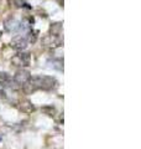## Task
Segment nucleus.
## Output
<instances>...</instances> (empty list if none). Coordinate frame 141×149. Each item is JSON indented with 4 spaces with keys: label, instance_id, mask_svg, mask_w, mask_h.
Segmentation results:
<instances>
[{
    "label": "nucleus",
    "instance_id": "nucleus-1",
    "mask_svg": "<svg viewBox=\"0 0 141 149\" xmlns=\"http://www.w3.org/2000/svg\"><path fill=\"white\" fill-rule=\"evenodd\" d=\"M26 86H30L31 91H53L58 87V81L52 76H34Z\"/></svg>",
    "mask_w": 141,
    "mask_h": 149
},
{
    "label": "nucleus",
    "instance_id": "nucleus-2",
    "mask_svg": "<svg viewBox=\"0 0 141 149\" xmlns=\"http://www.w3.org/2000/svg\"><path fill=\"white\" fill-rule=\"evenodd\" d=\"M31 63V55L29 52H19L11 57V65L15 67H27Z\"/></svg>",
    "mask_w": 141,
    "mask_h": 149
},
{
    "label": "nucleus",
    "instance_id": "nucleus-3",
    "mask_svg": "<svg viewBox=\"0 0 141 149\" xmlns=\"http://www.w3.org/2000/svg\"><path fill=\"white\" fill-rule=\"evenodd\" d=\"M31 77H32V74L30 73V71H27V70H25V68H20V70H17L15 74H14L12 81L19 86L25 87L27 83L30 82Z\"/></svg>",
    "mask_w": 141,
    "mask_h": 149
},
{
    "label": "nucleus",
    "instance_id": "nucleus-4",
    "mask_svg": "<svg viewBox=\"0 0 141 149\" xmlns=\"http://www.w3.org/2000/svg\"><path fill=\"white\" fill-rule=\"evenodd\" d=\"M4 27H5V30L8 32H10V34H16V32H20L21 30L25 29V26H24L22 22L19 21L15 17H9L8 20H5Z\"/></svg>",
    "mask_w": 141,
    "mask_h": 149
},
{
    "label": "nucleus",
    "instance_id": "nucleus-5",
    "mask_svg": "<svg viewBox=\"0 0 141 149\" xmlns=\"http://www.w3.org/2000/svg\"><path fill=\"white\" fill-rule=\"evenodd\" d=\"M27 45H29L27 35H17L15 37H12L11 40V47L19 51H24L27 47Z\"/></svg>",
    "mask_w": 141,
    "mask_h": 149
},
{
    "label": "nucleus",
    "instance_id": "nucleus-6",
    "mask_svg": "<svg viewBox=\"0 0 141 149\" xmlns=\"http://www.w3.org/2000/svg\"><path fill=\"white\" fill-rule=\"evenodd\" d=\"M63 41L61 40L59 36H56V35H47L45 36L44 39H42V44H44V46H46V47H58V46L62 45Z\"/></svg>",
    "mask_w": 141,
    "mask_h": 149
},
{
    "label": "nucleus",
    "instance_id": "nucleus-7",
    "mask_svg": "<svg viewBox=\"0 0 141 149\" xmlns=\"http://www.w3.org/2000/svg\"><path fill=\"white\" fill-rule=\"evenodd\" d=\"M12 85V77L8 72L0 71V86L3 87H10Z\"/></svg>",
    "mask_w": 141,
    "mask_h": 149
},
{
    "label": "nucleus",
    "instance_id": "nucleus-8",
    "mask_svg": "<svg viewBox=\"0 0 141 149\" xmlns=\"http://www.w3.org/2000/svg\"><path fill=\"white\" fill-rule=\"evenodd\" d=\"M19 107H20V109L22 112H25V113H31V112L35 109L34 104H32L29 100H22L20 102V106H19Z\"/></svg>",
    "mask_w": 141,
    "mask_h": 149
},
{
    "label": "nucleus",
    "instance_id": "nucleus-9",
    "mask_svg": "<svg viewBox=\"0 0 141 149\" xmlns=\"http://www.w3.org/2000/svg\"><path fill=\"white\" fill-rule=\"evenodd\" d=\"M48 65L51 68H55V70H58V71H63V60L61 58H53L52 61H48Z\"/></svg>",
    "mask_w": 141,
    "mask_h": 149
},
{
    "label": "nucleus",
    "instance_id": "nucleus-10",
    "mask_svg": "<svg viewBox=\"0 0 141 149\" xmlns=\"http://www.w3.org/2000/svg\"><path fill=\"white\" fill-rule=\"evenodd\" d=\"M50 31H51V35L59 36L61 32H62V24H61V22H55V24L51 25Z\"/></svg>",
    "mask_w": 141,
    "mask_h": 149
},
{
    "label": "nucleus",
    "instance_id": "nucleus-11",
    "mask_svg": "<svg viewBox=\"0 0 141 149\" xmlns=\"http://www.w3.org/2000/svg\"><path fill=\"white\" fill-rule=\"evenodd\" d=\"M12 4L20 9H31V5L25 0H12Z\"/></svg>",
    "mask_w": 141,
    "mask_h": 149
},
{
    "label": "nucleus",
    "instance_id": "nucleus-12",
    "mask_svg": "<svg viewBox=\"0 0 141 149\" xmlns=\"http://www.w3.org/2000/svg\"><path fill=\"white\" fill-rule=\"evenodd\" d=\"M42 111H44L46 114H48V116H55V114H56V108H55V107H52V106L44 107V108H42Z\"/></svg>",
    "mask_w": 141,
    "mask_h": 149
},
{
    "label": "nucleus",
    "instance_id": "nucleus-13",
    "mask_svg": "<svg viewBox=\"0 0 141 149\" xmlns=\"http://www.w3.org/2000/svg\"><path fill=\"white\" fill-rule=\"evenodd\" d=\"M0 98H6V92L3 86H0Z\"/></svg>",
    "mask_w": 141,
    "mask_h": 149
},
{
    "label": "nucleus",
    "instance_id": "nucleus-14",
    "mask_svg": "<svg viewBox=\"0 0 141 149\" xmlns=\"http://www.w3.org/2000/svg\"><path fill=\"white\" fill-rule=\"evenodd\" d=\"M1 141H3V137H1V134H0V143H1Z\"/></svg>",
    "mask_w": 141,
    "mask_h": 149
},
{
    "label": "nucleus",
    "instance_id": "nucleus-15",
    "mask_svg": "<svg viewBox=\"0 0 141 149\" xmlns=\"http://www.w3.org/2000/svg\"><path fill=\"white\" fill-rule=\"evenodd\" d=\"M0 36H1V31H0Z\"/></svg>",
    "mask_w": 141,
    "mask_h": 149
}]
</instances>
